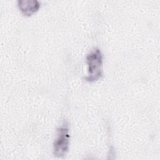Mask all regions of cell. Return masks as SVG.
<instances>
[{
  "label": "cell",
  "mask_w": 160,
  "mask_h": 160,
  "mask_svg": "<svg viewBox=\"0 0 160 160\" xmlns=\"http://www.w3.org/2000/svg\"><path fill=\"white\" fill-rule=\"evenodd\" d=\"M18 6L21 11L26 16H31L39 8V3L36 0L18 1Z\"/></svg>",
  "instance_id": "3"
},
{
  "label": "cell",
  "mask_w": 160,
  "mask_h": 160,
  "mask_svg": "<svg viewBox=\"0 0 160 160\" xmlns=\"http://www.w3.org/2000/svg\"><path fill=\"white\" fill-rule=\"evenodd\" d=\"M88 65L89 74L85 78L89 82H93L98 80L102 74V56L101 52L98 48L93 49L86 57Z\"/></svg>",
  "instance_id": "1"
},
{
  "label": "cell",
  "mask_w": 160,
  "mask_h": 160,
  "mask_svg": "<svg viewBox=\"0 0 160 160\" xmlns=\"http://www.w3.org/2000/svg\"><path fill=\"white\" fill-rule=\"evenodd\" d=\"M68 124L64 122L58 129V137L54 142V154L57 157H63L66 154L69 146Z\"/></svg>",
  "instance_id": "2"
}]
</instances>
